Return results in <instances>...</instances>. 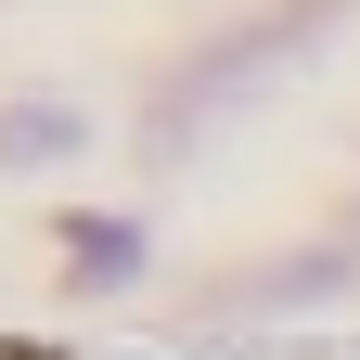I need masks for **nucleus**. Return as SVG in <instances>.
<instances>
[{
    "mask_svg": "<svg viewBox=\"0 0 360 360\" xmlns=\"http://www.w3.org/2000/svg\"><path fill=\"white\" fill-rule=\"evenodd\" d=\"M335 13L347 0H283V13H257V26H219L206 52H180L167 77H155V116H142V155L155 167H180V155H206V129H232L257 90H283L309 52L335 39Z\"/></svg>",
    "mask_w": 360,
    "mask_h": 360,
    "instance_id": "1",
    "label": "nucleus"
},
{
    "mask_svg": "<svg viewBox=\"0 0 360 360\" xmlns=\"http://www.w3.org/2000/svg\"><path fill=\"white\" fill-rule=\"evenodd\" d=\"M142 270H155V245L129 232V219H103V206L65 219V296H129Z\"/></svg>",
    "mask_w": 360,
    "mask_h": 360,
    "instance_id": "4",
    "label": "nucleus"
},
{
    "mask_svg": "<svg viewBox=\"0 0 360 360\" xmlns=\"http://www.w3.org/2000/svg\"><path fill=\"white\" fill-rule=\"evenodd\" d=\"M335 296H360V232L309 245V257H270V270H245V283H219V322H283V309H335Z\"/></svg>",
    "mask_w": 360,
    "mask_h": 360,
    "instance_id": "2",
    "label": "nucleus"
},
{
    "mask_svg": "<svg viewBox=\"0 0 360 360\" xmlns=\"http://www.w3.org/2000/svg\"><path fill=\"white\" fill-rule=\"evenodd\" d=\"M77 155H90V116L65 103V90L0 103V180H26V167H77Z\"/></svg>",
    "mask_w": 360,
    "mask_h": 360,
    "instance_id": "3",
    "label": "nucleus"
}]
</instances>
